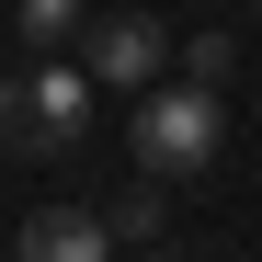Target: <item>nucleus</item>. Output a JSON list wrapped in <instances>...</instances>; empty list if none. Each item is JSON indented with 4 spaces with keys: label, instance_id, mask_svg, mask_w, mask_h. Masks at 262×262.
Returning <instances> with one entry per match:
<instances>
[{
    "label": "nucleus",
    "instance_id": "obj_2",
    "mask_svg": "<svg viewBox=\"0 0 262 262\" xmlns=\"http://www.w3.org/2000/svg\"><path fill=\"white\" fill-rule=\"evenodd\" d=\"M125 160L160 171V183L216 171V92H205V80H148V92H137V125H125Z\"/></svg>",
    "mask_w": 262,
    "mask_h": 262
},
{
    "label": "nucleus",
    "instance_id": "obj_7",
    "mask_svg": "<svg viewBox=\"0 0 262 262\" xmlns=\"http://www.w3.org/2000/svg\"><path fill=\"white\" fill-rule=\"evenodd\" d=\"M228 69H239L228 34H194V46H183V80H205V92H228Z\"/></svg>",
    "mask_w": 262,
    "mask_h": 262
},
{
    "label": "nucleus",
    "instance_id": "obj_4",
    "mask_svg": "<svg viewBox=\"0 0 262 262\" xmlns=\"http://www.w3.org/2000/svg\"><path fill=\"white\" fill-rule=\"evenodd\" d=\"M12 251L23 262H114V216H92V205H34Z\"/></svg>",
    "mask_w": 262,
    "mask_h": 262
},
{
    "label": "nucleus",
    "instance_id": "obj_5",
    "mask_svg": "<svg viewBox=\"0 0 262 262\" xmlns=\"http://www.w3.org/2000/svg\"><path fill=\"white\" fill-rule=\"evenodd\" d=\"M12 23H23V57H69V46H80V23H92V12H80V0H23Z\"/></svg>",
    "mask_w": 262,
    "mask_h": 262
},
{
    "label": "nucleus",
    "instance_id": "obj_6",
    "mask_svg": "<svg viewBox=\"0 0 262 262\" xmlns=\"http://www.w3.org/2000/svg\"><path fill=\"white\" fill-rule=\"evenodd\" d=\"M103 216H114V251H125V239H137V251H148V239L171 228V205H160V171H148V183H125V194H114Z\"/></svg>",
    "mask_w": 262,
    "mask_h": 262
},
{
    "label": "nucleus",
    "instance_id": "obj_3",
    "mask_svg": "<svg viewBox=\"0 0 262 262\" xmlns=\"http://www.w3.org/2000/svg\"><path fill=\"white\" fill-rule=\"evenodd\" d=\"M92 80H114V92H148L160 80V57H171V34L148 23V12H103V23H80V46H69Z\"/></svg>",
    "mask_w": 262,
    "mask_h": 262
},
{
    "label": "nucleus",
    "instance_id": "obj_1",
    "mask_svg": "<svg viewBox=\"0 0 262 262\" xmlns=\"http://www.w3.org/2000/svg\"><path fill=\"white\" fill-rule=\"evenodd\" d=\"M0 148L12 160H80L92 148V69H57L34 57L0 80Z\"/></svg>",
    "mask_w": 262,
    "mask_h": 262
}]
</instances>
